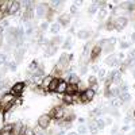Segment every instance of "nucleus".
<instances>
[{"label":"nucleus","mask_w":135,"mask_h":135,"mask_svg":"<svg viewBox=\"0 0 135 135\" xmlns=\"http://www.w3.org/2000/svg\"><path fill=\"white\" fill-rule=\"evenodd\" d=\"M12 130H14V124H6L3 127V130H1V132H10Z\"/></svg>","instance_id":"nucleus-27"},{"label":"nucleus","mask_w":135,"mask_h":135,"mask_svg":"<svg viewBox=\"0 0 135 135\" xmlns=\"http://www.w3.org/2000/svg\"><path fill=\"white\" fill-rule=\"evenodd\" d=\"M23 53H24V49H22V47L16 51V53H15V57H16V61H18V62L22 61V56H23Z\"/></svg>","instance_id":"nucleus-17"},{"label":"nucleus","mask_w":135,"mask_h":135,"mask_svg":"<svg viewBox=\"0 0 135 135\" xmlns=\"http://www.w3.org/2000/svg\"><path fill=\"white\" fill-rule=\"evenodd\" d=\"M3 62H6V54L0 53V64H3Z\"/></svg>","instance_id":"nucleus-41"},{"label":"nucleus","mask_w":135,"mask_h":135,"mask_svg":"<svg viewBox=\"0 0 135 135\" xmlns=\"http://www.w3.org/2000/svg\"><path fill=\"white\" fill-rule=\"evenodd\" d=\"M78 38H81V39H85V38H88L89 37V32L87 31V30H81V31H78Z\"/></svg>","instance_id":"nucleus-18"},{"label":"nucleus","mask_w":135,"mask_h":135,"mask_svg":"<svg viewBox=\"0 0 135 135\" xmlns=\"http://www.w3.org/2000/svg\"><path fill=\"white\" fill-rule=\"evenodd\" d=\"M116 131H117V127H114V130H112V134H115Z\"/></svg>","instance_id":"nucleus-56"},{"label":"nucleus","mask_w":135,"mask_h":135,"mask_svg":"<svg viewBox=\"0 0 135 135\" xmlns=\"http://www.w3.org/2000/svg\"><path fill=\"white\" fill-rule=\"evenodd\" d=\"M24 135H35V134H34V131H32L31 128H26V131H24Z\"/></svg>","instance_id":"nucleus-39"},{"label":"nucleus","mask_w":135,"mask_h":135,"mask_svg":"<svg viewBox=\"0 0 135 135\" xmlns=\"http://www.w3.org/2000/svg\"><path fill=\"white\" fill-rule=\"evenodd\" d=\"M134 116H135V109H134Z\"/></svg>","instance_id":"nucleus-60"},{"label":"nucleus","mask_w":135,"mask_h":135,"mask_svg":"<svg viewBox=\"0 0 135 135\" xmlns=\"http://www.w3.org/2000/svg\"><path fill=\"white\" fill-rule=\"evenodd\" d=\"M23 4L26 6V8H27V10H31V6H32L34 3H32V1H23Z\"/></svg>","instance_id":"nucleus-38"},{"label":"nucleus","mask_w":135,"mask_h":135,"mask_svg":"<svg viewBox=\"0 0 135 135\" xmlns=\"http://www.w3.org/2000/svg\"><path fill=\"white\" fill-rule=\"evenodd\" d=\"M37 135H43V134H42V132H38V134H37Z\"/></svg>","instance_id":"nucleus-58"},{"label":"nucleus","mask_w":135,"mask_h":135,"mask_svg":"<svg viewBox=\"0 0 135 135\" xmlns=\"http://www.w3.org/2000/svg\"><path fill=\"white\" fill-rule=\"evenodd\" d=\"M58 84H59V80L58 78H53V80H51V82H50V85H49V89H50V91H57Z\"/></svg>","instance_id":"nucleus-10"},{"label":"nucleus","mask_w":135,"mask_h":135,"mask_svg":"<svg viewBox=\"0 0 135 135\" xmlns=\"http://www.w3.org/2000/svg\"><path fill=\"white\" fill-rule=\"evenodd\" d=\"M99 74H100V77H103L104 74H106V72H104L103 69H100V70H99Z\"/></svg>","instance_id":"nucleus-52"},{"label":"nucleus","mask_w":135,"mask_h":135,"mask_svg":"<svg viewBox=\"0 0 135 135\" xmlns=\"http://www.w3.org/2000/svg\"><path fill=\"white\" fill-rule=\"evenodd\" d=\"M134 77H135V70H134Z\"/></svg>","instance_id":"nucleus-61"},{"label":"nucleus","mask_w":135,"mask_h":135,"mask_svg":"<svg viewBox=\"0 0 135 135\" xmlns=\"http://www.w3.org/2000/svg\"><path fill=\"white\" fill-rule=\"evenodd\" d=\"M38 124L41 128H47L50 126V116L49 115H42L38 119Z\"/></svg>","instance_id":"nucleus-1"},{"label":"nucleus","mask_w":135,"mask_h":135,"mask_svg":"<svg viewBox=\"0 0 135 135\" xmlns=\"http://www.w3.org/2000/svg\"><path fill=\"white\" fill-rule=\"evenodd\" d=\"M10 69H11V70H15V69H16V64H14V62L10 64Z\"/></svg>","instance_id":"nucleus-45"},{"label":"nucleus","mask_w":135,"mask_h":135,"mask_svg":"<svg viewBox=\"0 0 135 135\" xmlns=\"http://www.w3.org/2000/svg\"><path fill=\"white\" fill-rule=\"evenodd\" d=\"M119 91H120V92H127V87H126V85H122Z\"/></svg>","instance_id":"nucleus-50"},{"label":"nucleus","mask_w":135,"mask_h":135,"mask_svg":"<svg viewBox=\"0 0 135 135\" xmlns=\"http://www.w3.org/2000/svg\"><path fill=\"white\" fill-rule=\"evenodd\" d=\"M88 51H89V45H87L85 49H84V56H87V54H88Z\"/></svg>","instance_id":"nucleus-48"},{"label":"nucleus","mask_w":135,"mask_h":135,"mask_svg":"<svg viewBox=\"0 0 135 135\" xmlns=\"http://www.w3.org/2000/svg\"><path fill=\"white\" fill-rule=\"evenodd\" d=\"M51 80H53V77H50V76L43 77V78H42V85L49 89V85H50V82H51Z\"/></svg>","instance_id":"nucleus-13"},{"label":"nucleus","mask_w":135,"mask_h":135,"mask_svg":"<svg viewBox=\"0 0 135 135\" xmlns=\"http://www.w3.org/2000/svg\"><path fill=\"white\" fill-rule=\"evenodd\" d=\"M46 27H47V23H42L41 24V30H46Z\"/></svg>","instance_id":"nucleus-53"},{"label":"nucleus","mask_w":135,"mask_h":135,"mask_svg":"<svg viewBox=\"0 0 135 135\" xmlns=\"http://www.w3.org/2000/svg\"><path fill=\"white\" fill-rule=\"evenodd\" d=\"M106 16H107V11H106V10H100V11H99V18L104 19Z\"/></svg>","instance_id":"nucleus-31"},{"label":"nucleus","mask_w":135,"mask_h":135,"mask_svg":"<svg viewBox=\"0 0 135 135\" xmlns=\"http://www.w3.org/2000/svg\"><path fill=\"white\" fill-rule=\"evenodd\" d=\"M53 8H59V7H61V4H62V1L61 0H57V1H53Z\"/></svg>","instance_id":"nucleus-34"},{"label":"nucleus","mask_w":135,"mask_h":135,"mask_svg":"<svg viewBox=\"0 0 135 135\" xmlns=\"http://www.w3.org/2000/svg\"><path fill=\"white\" fill-rule=\"evenodd\" d=\"M89 130H91V132H97V124H96V122H91V123H89Z\"/></svg>","instance_id":"nucleus-22"},{"label":"nucleus","mask_w":135,"mask_h":135,"mask_svg":"<svg viewBox=\"0 0 135 135\" xmlns=\"http://www.w3.org/2000/svg\"><path fill=\"white\" fill-rule=\"evenodd\" d=\"M122 103H123V101H122L120 99H114V100H112V103H111V106L114 107V108H116V107L122 106Z\"/></svg>","instance_id":"nucleus-24"},{"label":"nucleus","mask_w":135,"mask_h":135,"mask_svg":"<svg viewBox=\"0 0 135 135\" xmlns=\"http://www.w3.org/2000/svg\"><path fill=\"white\" fill-rule=\"evenodd\" d=\"M104 50H106L107 53H109V51H112V50H114V45H108V46H107Z\"/></svg>","instance_id":"nucleus-40"},{"label":"nucleus","mask_w":135,"mask_h":135,"mask_svg":"<svg viewBox=\"0 0 135 135\" xmlns=\"http://www.w3.org/2000/svg\"><path fill=\"white\" fill-rule=\"evenodd\" d=\"M30 18H32V10H27L26 14H23V20H27Z\"/></svg>","instance_id":"nucleus-26"},{"label":"nucleus","mask_w":135,"mask_h":135,"mask_svg":"<svg viewBox=\"0 0 135 135\" xmlns=\"http://www.w3.org/2000/svg\"><path fill=\"white\" fill-rule=\"evenodd\" d=\"M66 61H68V54L66 53H64L61 56V58H59V64H58V66H62L64 64H66Z\"/></svg>","instance_id":"nucleus-20"},{"label":"nucleus","mask_w":135,"mask_h":135,"mask_svg":"<svg viewBox=\"0 0 135 135\" xmlns=\"http://www.w3.org/2000/svg\"><path fill=\"white\" fill-rule=\"evenodd\" d=\"M100 54V47L99 46H96V47H93V50H92V54H91V57L92 58H96L97 56Z\"/></svg>","instance_id":"nucleus-23"},{"label":"nucleus","mask_w":135,"mask_h":135,"mask_svg":"<svg viewBox=\"0 0 135 135\" xmlns=\"http://www.w3.org/2000/svg\"><path fill=\"white\" fill-rule=\"evenodd\" d=\"M70 46H72V39L69 38L66 42L64 43V49H70Z\"/></svg>","instance_id":"nucleus-33"},{"label":"nucleus","mask_w":135,"mask_h":135,"mask_svg":"<svg viewBox=\"0 0 135 135\" xmlns=\"http://www.w3.org/2000/svg\"><path fill=\"white\" fill-rule=\"evenodd\" d=\"M59 42H61V38H59V37H56V38L51 41V45H53V46H56V45H58Z\"/></svg>","instance_id":"nucleus-36"},{"label":"nucleus","mask_w":135,"mask_h":135,"mask_svg":"<svg viewBox=\"0 0 135 135\" xmlns=\"http://www.w3.org/2000/svg\"><path fill=\"white\" fill-rule=\"evenodd\" d=\"M85 132H87V127H84V126L78 127V134H85Z\"/></svg>","instance_id":"nucleus-37"},{"label":"nucleus","mask_w":135,"mask_h":135,"mask_svg":"<svg viewBox=\"0 0 135 135\" xmlns=\"http://www.w3.org/2000/svg\"><path fill=\"white\" fill-rule=\"evenodd\" d=\"M106 64L114 66V65H117V64H119V61L116 59V57H115V56H111V57H108V58L106 59Z\"/></svg>","instance_id":"nucleus-9"},{"label":"nucleus","mask_w":135,"mask_h":135,"mask_svg":"<svg viewBox=\"0 0 135 135\" xmlns=\"http://www.w3.org/2000/svg\"><path fill=\"white\" fill-rule=\"evenodd\" d=\"M126 23H127L126 18H117L116 22H115V27H116L117 30H122L124 26H126Z\"/></svg>","instance_id":"nucleus-6"},{"label":"nucleus","mask_w":135,"mask_h":135,"mask_svg":"<svg viewBox=\"0 0 135 135\" xmlns=\"http://www.w3.org/2000/svg\"><path fill=\"white\" fill-rule=\"evenodd\" d=\"M77 11V7L76 6H72V12H76Z\"/></svg>","instance_id":"nucleus-54"},{"label":"nucleus","mask_w":135,"mask_h":135,"mask_svg":"<svg viewBox=\"0 0 135 135\" xmlns=\"http://www.w3.org/2000/svg\"><path fill=\"white\" fill-rule=\"evenodd\" d=\"M58 30H59V24L58 23H54L53 26H51V32L56 34V32H58Z\"/></svg>","instance_id":"nucleus-30"},{"label":"nucleus","mask_w":135,"mask_h":135,"mask_svg":"<svg viewBox=\"0 0 135 135\" xmlns=\"http://www.w3.org/2000/svg\"><path fill=\"white\" fill-rule=\"evenodd\" d=\"M101 112H103V109H101V108H96L93 112H92V115H95V116H99V115H101Z\"/></svg>","instance_id":"nucleus-35"},{"label":"nucleus","mask_w":135,"mask_h":135,"mask_svg":"<svg viewBox=\"0 0 135 135\" xmlns=\"http://www.w3.org/2000/svg\"><path fill=\"white\" fill-rule=\"evenodd\" d=\"M56 51H57V47H56V46H53V45H50V46L46 49L45 54H46V56H53V54L56 53Z\"/></svg>","instance_id":"nucleus-14"},{"label":"nucleus","mask_w":135,"mask_h":135,"mask_svg":"<svg viewBox=\"0 0 135 135\" xmlns=\"http://www.w3.org/2000/svg\"><path fill=\"white\" fill-rule=\"evenodd\" d=\"M57 135H64V132L61 131V132H58V134H57Z\"/></svg>","instance_id":"nucleus-57"},{"label":"nucleus","mask_w":135,"mask_h":135,"mask_svg":"<svg viewBox=\"0 0 135 135\" xmlns=\"http://www.w3.org/2000/svg\"><path fill=\"white\" fill-rule=\"evenodd\" d=\"M66 92H68L69 95H73L74 92H77V87H76V85H68Z\"/></svg>","instance_id":"nucleus-21"},{"label":"nucleus","mask_w":135,"mask_h":135,"mask_svg":"<svg viewBox=\"0 0 135 135\" xmlns=\"http://www.w3.org/2000/svg\"><path fill=\"white\" fill-rule=\"evenodd\" d=\"M37 66H38V65H37V62H35V61L31 62V64H30V66H29V70H30V72H35L34 69H37Z\"/></svg>","instance_id":"nucleus-32"},{"label":"nucleus","mask_w":135,"mask_h":135,"mask_svg":"<svg viewBox=\"0 0 135 135\" xmlns=\"http://www.w3.org/2000/svg\"><path fill=\"white\" fill-rule=\"evenodd\" d=\"M132 39H134V41H135V34H134V35H132Z\"/></svg>","instance_id":"nucleus-59"},{"label":"nucleus","mask_w":135,"mask_h":135,"mask_svg":"<svg viewBox=\"0 0 135 135\" xmlns=\"http://www.w3.org/2000/svg\"><path fill=\"white\" fill-rule=\"evenodd\" d=\"M82 95H84V97H85V99L89 101V100L93 99V96H95V91H92V89H87V91L84 92Z\"/></svg>","instance_id":"nucleus-11"},{"label":"nucleus","mask_w":135,"mask_h":135,"mask_svg":"<svg viewBox=\"0 0 135 135\" xmlns=\"http://www.w3.org/2000/svg\"><path fill=\"white\" fill-rule=\"evenodd\" d=\"M117 95H120V91H119V89H111V91H109V96H117Z\"/></svg>","instance_id":"nucleus-29"},{"label":"nucleus","mask_w":135,"mask_h":135,"mask_svg":"<svg viewBox=\"0 0 135 135\" xmlns=\"http://www.w3.org/2000/svg\"><path fill=\"white\" fill-rule=\"evenodd\" d=\"M69 15H62V16H59V22H61L62 24H68V22H69Z\"/></svg>","instance_id":"nucleus-25"},{"label":"nucleus","mask_w":135,"mask_h":135,"mask_svg":"<svg viewBox=\"0 0 135 135\" xmlns=\"http://www.w3.org/2000/svg\"><path fill=\"white\" fill-rule=\"evenodd\" d=\"M70 135H77V134H70Z\"/></svg>","instance_id":"nucleus-62"},{"label":"nucleus","mask_w":135,"mask_h":135,"mask_svg":"<svg viewBox=\"0 0 135 135\" xmlns=\"http://www.w3.org/2000/svg\"><path fill=\"white\" fill-rule=\"evenodd\" d=\"M89 84H91V85H95V84H96V78H95V77H89Z\"/></svg>","instance_id":"nucleus-43"},{"label":"nucleus","mask_w":135,"mask_h":135,"mask_svg":"<svg viewBox=\"0 0 135 135\" xmlns=\"http://www.w3.org/2000/svg\"><path fill=\"white\" fill-rule=\"evenodd\" d=\"M95 11H96V6H92L91 8H89V14H93Z\"/></svg>","instance_id":"nucleus-47"},{"label":"nucleus","mask_w":135,"mask_h":135,"mask_svg":"<svg viewBox=\"0 0 135 135\" xmlns=\"http://www.w3.org/2000/svg\"><path fill=\"white\" fill-rule=\"evenodd\" d=\"M19 8H20V3L19 1H11L8 6V12L10 14H16L19 11Z\"/></svg>","instance_id":"nucleus-4"},{"label":"nucleus","mask_w":135,"mask_h":135,"mask_svg":"<svg viewBox=\"0 0 135 135\" xmlns=\"http://www.w3.org/2000/svg\"><path fill=\"white\" fill-rule=\"evenodd\" d=\"M69 81H70L72 85H77L80 82V78L78 76H76V74H70V77H69Z\"/></svg>","instance_id":"nucleus-15"},{"label":"nucleus","mask_w":135,"mask_h":135,"mask_svg":"<svg viewBox=\"0 0 135 135\" xmlns=\"http://www.w3.org/2000/svg\"><path fill=\"white\" fill-rule=\"evenodd\" d=\"M96 124H97V128L99 130H103L104 126H106V122L101 120V119H99V120H96Z\"/></svg>","instance_id":"nucleus-28"},{"label":"nucleus","mask_w":135,"mask_h":135,"mask_svg":"<svg viewBox=\"0 0 135 135\" xmlns=\"http://www.w3.org/2000/svg\"><path fill=\"white\" fill-rule=\"evenodd\" d=\"M66 88H68V84L65 81H62V80H59V84H58V87H57V92L64 93V92H66Z\"/></svg>","instance_id":"nucleus-8"},{"label":"nucleus","mask_w":135,"mask_h":135,"mask_svg":"<svg viewBox=\"0 0 135 135\" xmlns=\"http://www.w3.org/2000/svg\"><path fill=\"white\" fill-rule=\"evenodd\" d=\"M127 7H128V10H134V3H127Z\"/></svg>","instance_id":"nucleus-49"},{"label":"nucleus","mask_w":135,"mask_h":135,"mask_svg":"<svg viewBox=\"0 0 135 135\" xmlns=\"http://www.w3.org/2000/svg\"><path fill=\"white\" fill-rule=\"evenodd\" d=\"M80 73H81V74H85V73H87V66H82L81 70H80Z\"/></svg>","instance_id":"nucleus-46"},{"label":"nucleus","mask_w":135,"mask_h":135,"mask_svg":"<svg viewBox=\"0 0 135 135\" xmlns=\"http://www.w3.org/2000/svg\"><path fill=\"white\" fill-rule=\"evenodd\" d=\"M0 99H1V97H0Z\"/></svg>","instance_id":"nucleus-63"},{"label":"nucleus","mask_w":135,"mask_h":135,"mask_svg":"<svg viewBox=\"0 0 135 135\" xmlns=\"http://www.w3.org/2000/svg\"><path fill=\"white\" fill-rule=\"evenodd\" d=\"M24 131H26V127L22 123H16V124H14L12 135H24Z\"/></svg>","instance_id":"nucleus-2"},{"label":"nucleus","mask_w":135,"mask_h":135,"mask_svg":"<svg viewBox=\"0 0 135 135\" xmlns=\"http://www.w3.org/2000/svg\"><path fill=\"white\" fill-rule=\"evenodd\" d=\"M119 99L122 100V101H128L130 100V93L128 92H120V97Z\"/></svg>","instance_id":"nucleus-19"},{"label":"nucleus","mask_w":135,"mask_h":135,"mask_svg":"<svg viewBox=\"0 0 135 135\" xmlns=\"http://www.w3.org/2000/svg\"><path fill=\"white\" fill-rule=\"evenodd\" d=\"M24 89V84L23 82H18V84H15L14 87L11 88V93L12 95H20Z\"/></svg>","instance_id":"nucleus-3"},{"label":"nucleus","mask_w":135,"mask_h":135,"mask_svg":"<svg viewBox=\"0 0 135 135\" xmlns=\"http://www.w3.org/2000/svg\"><path fill=\"white\" fill-rule=\"evenodd\" d=\"M14 96L15 95H12L11 92H7L6 95H4L1 99H3V104H7V103H14Z\"/></svg>","instance_id":"nucleus-7"},{"label":"nucleus","mask_w":135,"mask_h":135,"mask_svg":"<svg viewBox=\"0 0 135 135\" xmlns=\"http://www.w3.org/2000/svg\"><path fill=\"white\" fill-rule=\"evenodd\" d=\"M128 46H130V45L127 43V42H122V43H120V47H123V49H126V47H128Z\"/></svg>","instance_id":"nucleus-44"},{"label":"nucleus","mask_w":135,"mask_h":135,"mask_svg":"<svg viewBox=\"0 0 135 135\" xmlns=\"http://www.w3.org/2000/svg\"><path fill=\"white\" fill-rule=\"evenodd\" d=\"M128 65H130V66H132V65H135V59H130V61H128Z\"/></svg>","instance_id":"nucleus-51"},{"label":"nucleus","mask_w":135,"mask_h":135,"mask_svg":"<svg viewBox=\"0 0 135 135\" xmlns=\"http://www.w3.org/2000/svg\"><path fill=\"white\" fill-rule=\"evenodd\" d=\"M45 14H46V8H45V6H38L37 7V16L42 18V16H45Z\"/></svg>","instance_id":"nucleus-12"},{"label":"nucleus","mask_w":135,"mask_h":135,"mask_svg":"<svg viewBox=\"0 0 135 135\" xmlns=\"http://www.w3.org/2000/svg\"><path fill=\"white\" fill-rule=\"evenodd\" d=\"M64 101H65V103H66V104H72V103H73V101H74V97L72 96V95L66 93V95H65V96H64Z\"/></svg>","instance_id":"nucleus-16"},{"label":"nucleus","mask_w":135,"mask_h":135,"mask_svg":"<svg viewBox=\"0 0 135 135\" xmlns=\"http://www.w3.org/2000/svg\"><path fill=\"white\" fill-rule=\"evenodd\" d=\"M51 116H53L54 119H57V120L62 119V117H64V109L62 108H54L53 111H51Z\"/></svg>","instance_id":"nucleus-5"},{"label":"nucleus","mask_w":135,"mask_h":135,"mask_svg":"<svg viewBox=\"0 0 135 135\" xmlns=\"http://www.w3.org/2000/svg\"><path fill=\"white\" fill-rule=\"evenodd\" d=\"M3 26L7 27V26H8V22H7V20H3Z\"/></svg>","instance_id":"nucleus-55"},{"label":"nucleus","mask_w":135,"mask_h":135,"mask_svg":"<svg viewBox=\"0 0 135 135\" xmlns=\"http://www.w3.org/2000/svg\"><path fill=\"white\" fill-rule=\"evenodd\" d=\"M31 32H32V26L29 24V26H27V30H26V34L29 35V34H31Z\"/></svg>","instance_id":"nucleus-42"}]
</instances>
